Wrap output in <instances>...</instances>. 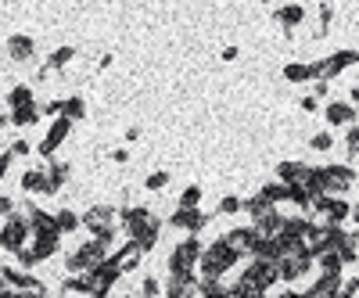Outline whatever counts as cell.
Returning <instances> with one entry per match:
<instances>
[{"mask_svg": "<svg viewBox=\"0 0 359 298\" xmlns=\"http://www.w3.org/2000/svg\"><path fill=\"white\" fill-rule=\"evenodd\" d=\"M61 115H65L69 122H80L86 115V101L80 98V93H69V98H61Z\"/></svg>", "mask_w": 359, "mask_h": 298, "instance_id": "17", "label": "cell"}, {"mask_svg": "<svg viewBox=\"0 0 359 298\" xmlns=\"http://www.w3.org/2000/svg\"><path fill=\"white\" fill-rule=\"evenodd\" d=\"M169 223H173V227H180V230H187V233L194 238V233L209 223V216H205V212H198V209H176Z\"/></svg>", "mask_w": 359, "mask_h": 298, "instance_id": "8", "label": "cell"}, {"mask_svg": "<svg viewBox=\"0 0 359 298\" xmlns=\"http://www.w3.org/2000/svg\"><path fill=\"white\" fill-rule=\"evenodd\" d=\"M159 291H162L159 280H154V277H144V284H140V298H154Z\"/></svg>", "mask_w": 359, "mask_h": 298, "instance_id": "27", "label": "cell"}, {"mask_svg": "<svg viewBox=\"0 0 359 298\" xmlns=\"http://www.w3.org/2000/svg\"><path fill=\"white\" fill-rule=\"evenodd\" d=\"M8 58L19 61V65H25V61L36 58V40L29 33H11L8 36Z\"/></svg>", "mask_w": 359, "mask_h": 298, "instance_id": "7", "label": "cell"}, {"mask_svg": "<svg viewBox=\"0 0 359 298\" xmlns=\"http://www.w3.org/2000/svg\"><path fill=\"white\" fill-rule=\"evenodd\" d=\"M198 201H201V187L191 183V187H187V191L180 194V209H198Z\"/></svg>", "mask_w": 359, "mask_h": 298, "instance_id": "23", "label": "cell"}, {"mask_svg": "<svg viewBox=\"0 0 359 298\" xmlns=\"http://www.w3.org/2000/svg\"><path fill=\"white\" fill-rule=\"evenodd\" d=\"M112 259H115V266H119L122 273H130V270H137V262L144 259V252H140L133 241H126V248H122V252H115Z\"/></svg>", "mask_w": 359, "mask_h": 298, "instance_id": "13", "label": "cell"}, {"mask_svg": "<svg viewBox=\"0 0 359 298\" xmlns=\"http://www.w3.org/2000/svg\"><path fill=\"white\" fill-rule=\"evenodd\" d=\"M349 154H359V126L349 130Z\"/></svg>", "mask_w": 359, "mask_h": 298, "instance_id": "32", "label": "cell"}, {"mask_svg": "<svg viewBox=\"0 0 359 298\" xmlns=\"http://www.w3.org/2000/svg\"><path fill=\"white\" fill-rule=\"evenodd\" d=\"M302 108H305V112H316V98H313V93H309V98H302Z\"/></svg>", "mask_w": 359, "mask_h": 298, "instance_id": "35", "label": "cell"}, {"mask_svg": "<svg viewBox=\"0 0 359 298\" xmlns=\"http://www.w3.org/2000/svg\"><path fill=\"white\" fill-rule=\"evenodd\" d=\"M47 169V183H43V198H54L61 187L69 183V176H72V165L69 162H61V159H51L43 165Z\"/></svg>", "mask_w": 359, "mask_h": 298, "instance_id": "6", "label": "cell"}, {"mask_svg": "<svg viewBox=\"0 0 359 298\" xmlns=\"http://www.w3.org/2000/svg\"><path fill=\"white\" fill-rule=\"evenodd\" d=\"M29 248H33V252L40 255V262H43V259H51V255H58V252H61V233H58V230L33 233V244H29Z\"/></svg>", "mask_w": 359, "mask_h": 298, "instance_id": "9", "label": "cell"}, {"mask_svg": "<svg viewBox=\"0 0 359 298\" xmlns=\"http://www.w3.org/2000/svg\"><path fill=\"white\" fill-rule=\"evenodd\" d=\"M14 266H19V270H25V273H33L36 266H40V255L33 252V248H22V252L14 255Z\"/></svg>", "mask_w": 359, "mask_h": 298, "instance_id": "21", "label": "cell"}, {"mask_svg": "<svg viewBox=\"0 0 359 298\" xmlns=\"http://www.w3.org/2000/svg\"><path fill=\"white\" fill-rule=\"evenodd\" d=\"M112 162L126 165V162H130V151H126V148H115V151H112Z\"/></svg>", "mask_w": 359, "mask_h": 298, "instance_id": "34", "label": "cell"}, {"mask_svg": "<svg viewBox=\"0 0 359 298\" xmlns=\"http://www.w3.org/2000/svg\"><path fill=\"white\" fill-rule=\"evenodd\" d=\"M11 162H14V154L11 151H0V180L8 176V169H11Z\"/></svg>", "mask_w": 359, "mask_h": 298, "instance_id": "31", "label": "cell"}, {"mask_svg": "<svg viewBox=\"0 0 359 298\" xmlns=\"http://www.w3.org/2000/svg\"><path fill=\"white\" fill-rule=\"evenodd\" d=\"M241 209H244V201H241V198H233V194L220 201V212H227V216H233V212H241Z\"/></svg>", "mask_w": 359, "mask_h": 298, "instance_id": "28", "label": "cell"}, {"mask_svg": "<svg viewBox=\"0 0 359 298\" xmlns=\"http://www.w3.org/2000/svg\"><path fill=\"white\" fill-rule=\"evenodd\" d=\"M313 93H316V98H327V93H331V83H327V80H316V83H313Z\"/></svg>", "mask_w": 359, "mask_h": 298, "instance_id": "33", "label": "cell"}, {"mask_svg": "<svg viewBox=\"0 0 359 298\" xmlns=\"http://www.w3.org/2000/svg\"><path fill=\"white\" fill-rule=\"evenodd\" d=\"M233 262H238V252H233L227 241H216L212 248L201 252V262L198 266H201V277H205V280H220Z\"/></svg>", "mask_w": 359, "mask_h": 298, "instance_id": "2", "label": "cell"}, {"mask_svg": "<svg viewBox=\"0 0 359 298\" xmlns=\"http://www.w3.org/2000/svg\"><path fill=\"white\" fill-rule=\"evenodd\" d=\"M352 216H356V219H359V205H356V209H352Z\"/></svg>", "mask_w": 359, "mask_h": 298, "instance_id": "37", "label": "cell"}, {"mask_svg": "<svg viewBox=\"0 0 359 298\" xmlns=\"http://www.w3.org/2000/svg\"><path fill=\"white\" fill-rule=\"evenodd\" d=\"M309 144H313L316 151H327V148H331V144H334V137H331V133H316L313 140H309Z\"/></svg>", "mask_w": 359, "mask_h": 298, "instance_id": "29", "label": "cell"}, {"mask_svg": "<svg viewBox=\"0 0 359 298\" xmlns=\"http://www.w3.org/2000/svg\"><path fill=\"white\" fill-rule=\"evenodd\" d=\"M25 104H36L33 87H29V83H14V87L8 90V108L14 112V108H25Z\"/></svg>", "mask_w": 359, "mask_h": 298, "instance_id": "12", "label": "cell"}, {"mask_svg": "<svg viewBox=\"0 0 359 298\" xmlns=\"http://www.w3.org/2000/svg\"><path fill=\"white\" fill-rule=\"evenodd\" d=\"M320 180H323V194H341L352 187L356 172L349 165H327V169H320Z\"/></svg>", "mask_w": 359, "mask_h": 298, "instance_id": "5", "label": "cell"}, {"mask_svg": "<svg viewBox=\"0 0 359 298\" xmlns=\"http://www.w3.org/2000/svg\"><path fill=\"white\" fill-rule=\"evenodd\" d=\"M165 183H169V172H165V169H154L151 176L144 180V187H148V191H162Z\"/></svg>", "mask_w": 359, "mask_h": 298, "instance_id": "25", "label": "cell"}, {"mask_svg": "<svg viewBox=\"0 0 359 298\" xmlns=\"http://www.w3.org/2000/svg\"><path fill=\"white\" fill-rule=\"evenodd\" d=\"M19 209H14V198H8V194H0V219H8V216H14Z\"/></svg>", "mask_w": 359, "mask_h": 298, "instance_id": "30", "label": "cell"}, {"mask_svg": "<svg viewBox=\"0 0 359 298\" xmlns=\"http://www.w3.org/2000/svg\"><path fill=\"white\" fill-rule=\"evenodd\" d=\"M19 183H22V191H25V194H43V183H47V169H43V165H33V169H25Z\"/></svg>", "mask_w": 359, "mask_h": 298, "instance_id": "11", "label": "cell"}, {"mask_svg": "<svg viewBox=\"0 0 359 298\" xmlns=\"http://www.w3.org/2000/svg\"><path fill=\"white\" fill-rule=\"evenodd\" d=\"M262 198H266L270 205H273V201H284L288 198V187L284 183H266V187H262Z\"/></svg>", "mask_w": 359, "mask_h": 298, "instance_id": "24", "label": "cell"}, {"mask_svg": "<svg viewBox=\"0 0 359 298\" xmlns=\"http://www.w3.org/2000/svg\"><path fill=\"white\" fill-rule=\"evenodd\" d=\"M29 244H33V227H29L25 212H14V216H8L4 223H0V252L19 255L22 248H29Z\"/></svg>", "mask_w": 359, "mask_h": 298, "instance_id": "1", "label": "cell"}, {"mask_svg": "<svg viewBox=\"0 0 359 298\" xmlns=\"http://www.w3.org/2000/svg\"><path fill=\"white\" fill-rule=\"evenodd\" d=\"M11 154H14V159H25V154L29 151H33V144H29V140L25 137H19V140H11V148H8Z\"/></svg>", "mask_w": 359, "mask_h": 298, "instance_id": "26", "label": "cell"}, {"mask_svg": "<svg viewBox=\"0 0 359 298\" xmlns=\"http://www.w3.org/2000/svg\"><path fill=\"white\" fill-rule=\"evenodd\" d=\"M69 137H72V122H69L65 115H61V119H54V122H51V130L43 133V140L36 144V151L43 154L47 162H51V159H54V151H58L61 144H65Z\"/></svg>", "mask_w": 359, "mask_h": 298, "instance_id": "4", "label": "cell"}, {"mask_svg": "<svg viewBox=\"0 0 359 298\" xmlns=\"http://www.w3.org/2000/svg\"><path fill=\"white\" fill-rule=\"evenodd\" d=\"M305 19V8L302 4H284V8H277V22L284 25V33H291L294 25H299Z\"/></svg>", "mask_w": 359, "mask_h": 298, "instance_id": "15", "label": "cell"}, {"mask_svg": "<svg viewBox=\"0 0 359 298\" xmlns=\"http://www.w3.org/2000/svg\"><path fill=\"white\" fill-rule=\"evenodd\" d=\"M72 58H76V47H69V43H65V47H54L51 58H47V69H51V72H61Z\"/></svg>", "mask_w": 359, "mask_h": 298, "instance_id": "19", "label": "cell"}, {"mask_svg": "<svg viewBox=\"0 0 359 298\" xmlns=\"http://www.w3.org/2000/svg\"><path fill=\"white\" fill-rule=\"evenodd\" d=\"M40 115H43V112H40V104H25V108H14L8 119H11V126H19V130H22V126H36Z\"/></svg>", "mask_w": 359, "mask_h": 298, "instance_id": "16", "label": "cell"}, {"mask_svg": "<svg viewBox=\"0 0 359 298\" xmlns=\"http://www.w3.org/2000/svg\"><path fill=\"white\" fill-rule=\"evenodd\" d=\"M244 209L252 212V219H262V216H266V212H273V205H270V201L262 198V194H255L252 201H244Z\"/></svg>", "mask_w": 359, "mask_h": 298, "instance_id": "22", "label": "cell"}, {"mask_svg": "<svg viewBox=\"0 0 359 298\" xmlns=\"http://www.w3.org/2000/svg\"><path fill=\"white\" fill-rule=\"evenodd\" d=\"M327 122H331V126H349V122H356V108L349 101L327 104Z\"/></svg>", "mask_w": 359, "mask_h": 298, "instance_id": "10", "label": "cell"}, {"mask_svg": "<svg viewBox=\"0 0 359 298\" xmlns=\"http://www.w3.org/2000/svg\"><path fill=\"white\" fill-rule=\"evenodd\" d=\"M54 223H58V230H61V238H65V233H76L83 227V216L76 212V209H58L54 212Z\"/></svg>", "mask_w": 359, "mask_h": 298, "instance_id": "14", "label": "cell"}, {"mask_svg": "<svg viewBox=\"0 0 359 298\" xmlns=\"http://www.w3.org/2000/svg\"><path fill=\"white\" fill-rule=\"evenodd\" d=\"M8 122H11V119H8V115H0V130H4V126H8Z\"/></svg>", "mask_w": 359, "mask_h": 298, "instance_id": "36", "label": "cell"}, {"mask_svg": "<svg viewBox=\"0 0 359 298\" xmlns=\"http://www.w3.org/2000/svg\"><path fill=\"white\" fill-rule=\"evenodd\" d=\"M198 291H201V298H233V295L220 284V280H201Z\"/></svg>", "mask_w": 359, "mask_h": 298, "instance_id": "20", "label": "cell"}, {"mask_svg": "<svg viewBox=\"0 0 359 298\" xmlns=\"http://www.w3.org/2000/svg\"><path fill=\"white\" fill-rule=\"evenodd\" d=\"M115 219H119V212H115L112 205H90V209L83 212V227H86L97 241H104L108 248H112V241H115Z\"/></svg>", "mask_w": 359, "mask_h": 298, "instance_id": "3", "label": "cell"}, {"mask_svg": "<svg viewBox=\"0 0 359 298\" xmlns=\"http://www.w3.org/2000/svg\"><path fill=\"white\" fill-rule=\"evenodd\" d=\"M284 80H291V83L316 80V65H302V61H291V65H284Z\"/></svg>", "mask_w": 359, "mask_h": 298, "instance_id": "18", "label": "cell"}]
</instances>
